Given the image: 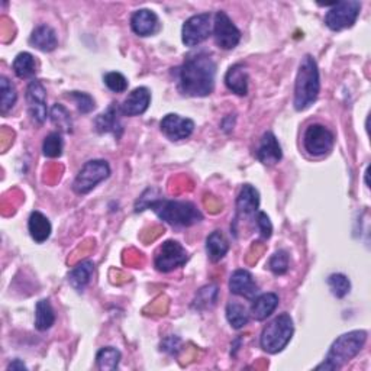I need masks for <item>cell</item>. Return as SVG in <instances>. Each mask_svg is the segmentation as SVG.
Segmentation results:
<instances>
[{"label":"cell","instance_id":"obj_24","mask_svg":"<svg viewBox=\"0 0 371 371\" xmlns=\"http://www.w3.org/2000/svg\"><path fill=\"white\" fill-rule=\"evenodd\" d=\"M93 273H94V264L90 260L82 261L70 271L69 283L78 293H82L86 286L90 283Z\"/></svg>","mask_w":371,"mask_h":371},{"label":"cell","instance_id":"obj_5","mask_svg":"<svg viewBox=\"0 0 371 371\" xmlns=\"http://www.w3.org/2000/svg\"><path fill=\"white\" fill-rule=\"evenodd\" d=\"M293 332L295 325L292 316L288 313H282L264 327L260 336V345L268 354H277L287 347L292 340Z\"/></svg>","mask_w":371,"mask_h":371},{"label":"cell","instance_id":"obj_31","mask_svg":"<svg viewBox=\"0 0 371 371\" xmlns=\"http://www.w3.org/2000/svg\"><path fill=\"white\" fill-rule=\"evenodd\" d=\"M327 283H328V286L331 288V293L338 299L345 297L350 293V290H351V283H350L348 277L344 276V274H341V273L331 274V276L327 280Z\"/></svg>","mask_w":371,"mask_h":371},{"label":"cell","instance_id":"obj_39","mask_svg":"<svg viewBox=\"0 0 371 371\" xmlns=\"http://www.w3.org/2000/svg\"><path fill=\"white\" fill-rule=\"evenodd\" d=\"M179 347H180V340L174 335L166 338L164 343L161 344V350L166 351V352H170V354H175L177 351H179Z\"/></svg>","mask_w":371,"mask_h":371},{"label":"cell","instance_id":"obj_14","mask_svg":"<svg viewBox=\"0 0 371 371\" xmlns=\"http://www.w3.org/2000/svg\"><path fill=\"white\" fill-rule=\"evenodd\" d=\"M121 115H123L121 110V105L115 102L110 103V106L103 112V114L94 119L96 131L99 134H112L119 139L123 132Z\"/></svg>","mask_w":371,"mask_h":371},{"label":"cell","instance_id":"obj_18","mask_svg":"<svg viewBox=\"0 0 371 371\" xmlns=\"http://www.w3.org/2000/svg\"><path fill=\"white\" fill-rule=\"evenodd\" d=\"M257 158L266 166H274L283 158L279 139L273 132H266L261 138L260 147L257 150Z\"/></svg>","mask_w":371,"mask_h":371},{"label":"cell","instance_id":"obj_16","mask_svg":"<svg viewBox=\"0 0 371 371\" xmlns=\"http://www.w3.org/2000/svg\"><path fill=\"white\" fill-rule=\"evenodd\" d=\"M230 290L231 293L236 296H243L251 300H254L258 292H260L252 274L247 270H236L232 273V276L230 279Z\"/></svg>","mask_w":371,"mask_h":371},{"label":"cell","instance_id":"obj_6","mask_svg":"<svg viewBox=\"0 0 371 371\" xmlns=\"http://www.w3.org/2000/svg\"><path fill=\"white\" fill-rule=\"evenodd\" d=\"M110 175V167L105 159H92L83 166L73 183V190L77 195H87L99 183Z\"/></svg>","mask_w":371,"mask_h":371},{"label":"cell","instance_id":"obj_2","mask_svg":"<svg viewBox=\"0 0 371 371\" xmlns=\"http://www.w3.org/2000/svg\"><path fill=\"white\" fill-rule=\"evenodd\" d=\"M320 92V77L316 60L306 54L299 66V71L295 82V109L297 112H303L309 109L318 99Z\"/></svg>","mask_w":371,"mask_h":371},{"label":"cell","instance_id":"obj_17","mask_svg":"<svg viewBox=\"0 0 371 371\" xmlns=\"http://www.w3.org/2000/svg\"><path fill=\"white\" fill-rule=\"evenodd\" d=\"M151 102V92L147 87H137L128 94V98L121 105V110L125 117H138L148 109Z\"/></svg>","mask_w":371,"mask_h":371},{"label":"cell","instance_id":"obj_28","mask_svg":"<svg viewBox=\"0 0 371 371\" xmlns=\"http://www.w3.org/2000/svg\"><path fill=\"white\" fill-rule=\"evenodd\" d=\"M227 319L234 329H241L248 325L250 313L244 304H241L238 302H231L227 306Z\"/></svg>","mask_w":371,"mask_h":371},{"label":"cell","instance_id":"obj_10","mask_svg":"<svg viewBox=\"0 0 371 371\" xmlns=\"http://www.w3.org/2000/svg\"><path fill=\"white\" fill-rule=\"evenodd\" d=\"M211 18V13H199L184 22L182 40L186 46H196L209 38L212 32Z\"/></svg>","mask_w":371,"mask_h":371},{"label":"cell","instance_id":"obj_12","mask_svg":"<svg viewBox=\"0 0 371 371\" xmlns=\"http://www.w3.org/2000/svg\"><path fill=\"white\" fill-rule=\"evenodd\" d=\"M26 103L31 118L42 125L46 121V90L38 80H32L26 89Z\"/></svg>","mask_w":371,"mask_h":371},{"label":"cell","instance_id":"obj_4","mask_svg":"<svg viewBox=\"0 0 371 371\" xmlns=\"http://www.w3.org/2000/svg\"><path fill=\"white\" fill-rule=\"evenodd\" d=\"M150 209H153L161 221L173 225V227H191V225L203 221L202 212L191 202L158 199L150 206Z\"/></svg>","mask_w":371,"mask_h":371},{"label":"cell","instance_id":"obj_9","mask_svg":"<svg viewBox=\"0 0 371 371\" xmlns=\"http://www.w3.org/2000/svg\"><path fill=\"white\" fill-rule=\"evenodd\" d=\"M187 258L189 255L186 248L180 243H177V241L169 239L157 250L154 257V266L161 273H170L175 268L183 267Z\"/></svg>","mask_w":371,"mask_h":371},{"label":"cell","instance_id":"obj_22","mask_svg":"<svg viewBox=\"0 0 371 371\" xmlns=\"http://www.w3.org/2000/svg\"><path fill=\"white\" fill-rule=\"evenodd\" d=\"M28 230H29L32 239H34L38 244L45 243V241L50 238L51 231H53L50 219L38 211L31 214L28 219Z\"/></svg>","mask_w":371,"mask_h":371},{"label":"cell","instance_id":"obj_33","mask_svg":"<svg viewBox=\"0 0 371 371\" xmlns=\"http://www.w3.org/2000/svg\"><path fill=\"white\" fill-rule=\"evenodd\" d=\"M64 142L61 138L60 132H51L50 135H46L42 144V153L48 158H57L62 154Z\"/></svg>","mask_w":371,"mask_h":371},{"label":"cell","instance_id":"obj_13","mask_svg":"<svg viewBox=\"0 0 371 371\" xmlns=\"http://www.w3.org/2000/svg\"><path fill=\"white\" fill-rule=\"evenodd\" d=\"M161 132L171 141H182L189 138L195 131V122L189 118H182L175 114H169L159 123Z\"/></svg>","mask_w":371,"mask_h":371},{"label":"cell","instance_id":"obj_8","mask_svg":"<svg viewBox=\"0 0 371 371\" xmlns=\"http://www.w3.org/2000/svg\"><path fill=\"white\" fill-rule=\"evenodd\" d=\"M335 144L334 134L320 123H313L306 128L303 135L304 150L313 157L327 155L332 151Z\"/></svg>","mask_w":371,"mask_h":371},{"label":"cell","instance_id":"obj_19","mask_svg":"<svg viewBox=\"0 0 371 371\" xmlns=\"http://www.w3.org/2000/svg\"><path fill=\"white\" fill-rule=\"evenodd\" d=\"M158 16L150 9H139L131 18V28L139 37H151L158 31Z\"/></svg>","mask_w":371,"mask_h":371},{"label":"cell","instance_id":"obj_25","mask_svg":"<svg viewBox=\"0 0 371 371\" xmlns=\"http://www.w3.org/2000/svg\"><path fill=\"white\" fill-rule=\"evenodd\" d=\"M230 250L228 241L225 239L221 231H214L206 239V252L212 263L221 261Z\"/></svg>","mask_w":371,"mask_h":371},{"label":"cell","instance_id":"obj_23","mask_svg":"<svg viewBox=\"0 0 371 371\" xmlns=\"http://www.w3.org/2000/svg\"><path fill=\"white\" fill-rule=\"evenodd\" d=\"M279 296L276 293H263L257 296L251 306V315L257 320H266L277 309Z\"/></svg>","mask_w":371,"mask_h":371},{"label":"cell","instance_id":"obj_26","mask_svg":"<svg viewBox=\"0 0 371 371\" xmlns=\"http://www.w3.org/2000/svg\"><path fill=\"white\" fill-rule=\"evenodd\" d=\"M55 324V313L48 299H42L35 306V328L41 332L48 331Z\"/></svg>","mask_w":371,"mask_h":371},{"label":"cell","instance_id":"obj_37","mask_svg":"<svg viewBox=\"0 0 371 371\" xmlns=\"http://www.w3.org/2000/svg\"><path fill=\"white\" fill-rule=\"evenodd\" d=\"M69 98L76 102L78 112H82V114H90V112L94 109V101L89 93L70 92Z\"/></svg>","mask_w":371,"mask_h":371},{"label":"cell","instance_id":"obj_38","mask_svg":"<svg viewBox=\"0 0 371 371\" xmlns=\"http://www.w3.org/2000/svg\"><path fill=\"white\" fill-rule=\"evenodd\" d=\"M257 227L258 230H260V234L264 239H268L273 234V225H271V221L270 218L267 216V214L264 212H257Z\"/></svg>","mask_w":371,"mask_h":371},{"label":"cell","instance_id":"obj_40","mask_svg":"<svg viewBox=\"0 0 371 371\" xmlns=\"http://www.w3.org/2000/svg\"><path fill=\"white\" fill-rule=\"evenodd\" d=\"M12 370H28V367L24 364V361L16 359L8 365V371H12Z\"/></svg>","mask_w":371,"mask_h":371},{"label":"cell","instance_id":"obj_30","mask_svg":"<svg viewBox=\"0 0 371 371\" xmlns=\"http://www.w3.org/2000/svg\"><path fill=\"white\" fill-rule=\"evenodd\" d=\"M119 361L121 352L114 347H105L98 352V356H96V364H98L99 370L114 371L119 367Z\"/></svg>","mask_w":371,"mask_h":371},{"label":"cell","instance_id":"obj_20","mask_svg":"<svg viewBox=\"0 0 371 371\" xmlns=\"http://www.w3.org/2000/svg\"><path fill=\"white\" fill-rule=\"evenodd\" d=\"M29 44L42 53H51L58 46V38L51 26L40 25L32 31Z\"/></svg>","mask_w":371,"mask_h":371},{"label":"cell","instance_id":"obj_29","mask_svg":"<svg viewBox=\"0 0 371 371\" xmlns=\"http://www.w3.org/2000/svg\"><path fill=\"white\" fill-rule=\"evenodd\" d=\"M0 92H2V99H0V112L2 115H6L8 112L15 106L18 101V93L10 80L5 76L0 77Z\"/></svg>","mask_w":371,"mask_h":371},{"label":"cell","instance_id":"obj_15","mask_svg":"<svg viewBox=\"0 0 371 371\" xmlns=\"http://www.w3.org/2000/svg\"><path fill=\"white\" fill-rule=\"evenodd\" d=\"M260 207V193L251 184H244L236 198V218H252Z\"/></svg>","mask_w":371,"mask_h":371},{"label":"cell","instance_id":"obj_21","mask_svg":"<svg viewBox=\"0 0 371 371\" xmlns=\"http://www.w3.org/2000/svg\"><path fill=\"white\" fill-rule=\"evenodd\" d=\"M248 80L250 77L244 64H234V66L227 71V76H225V85H227V87L232 93L238 96H247Z\"/></svg>","mask_w":371,"mask_h":371},{"label":"cell","instance_id":"obj_11","mask_svg":"<svg viewBox=\"0 0 371 371\" xmlns=\"http://www.w3.org/2000/svg\"><path fill=\"white\" fill-rule=\"evenodd\" d=\"M214 37L216 45L222 50H234L241 41V31L223 10H219L215 15Z\"/></svg>","mask_w":371,"mask_h":371},{"label":"cell","instance_id":"obj_3","mask_svg":"<svg viewBox=\"0 0 371 371\" xmlns=\"http://www.w3.org/2000/svg\"><path fill=\"white\" fill-rule=\"evenodd\" d=\"M367 341L365 331H351L338 336L329 348V352L324 363L319 364L316 370H340L354 357H357Z\"/></svg>","mask_w":371,"mask_h":371},{"label":"cell","instance_id":"obj_32","mask_svg":"<svg viewBox=\"0 0 371 371\" xmlns=\"http://www.w3.org/2000/svg\"><path fill=\"white\" fill-rule=\"evenodd\" d=\"M51 121L57 128H60V131L62 132L70 134L73 131V121H71L69 110L60 103L54 105L51 109Z\"/></svg>","mask_w":371,"mask_h":371},{"label":"cell","instance_id":"obj_34","mask_svg":"<svg viewBox=\"0 0 371 371\" xmlns=\"http://www.w3.org/2000/svg\"><path fill=\"white\" fill-rule=\"evenodd\" d=\"M216 299H218V287L215 284L206 286V287L200 288V292L196 296L195 304L198 306L199 309L212 308V306L216 303Z\"/></svg>","mask_w":371,"mask_h":371},{"label":"cell","instance_id":"obj_27","mask_svg":"<svg viewBox=\"0 0 371 371\" xmlns=\"http://www.w3.org/2000/svg\"><path fill=\"white\" fill-rule=\"evenodd\" d=\"M13 71L19 78H31L37 73V61L29 53H19L13 60Z\"/></svg>","mask_w":371,"mask_h":371},{"label":"cell","instance_id":"obj_35","mask_svg":"<svg viewBox=\"0 0 371 371\" xmlns=\"http://www.w3.org/2000/svg\"><path fill=\"white\" fill-rule=\"evenodd\" d=\"M103 80H105V85L107 86V89L112 92H115V93H123L128 89L126 77L118 71L106 73Z\"/></svg>","mask_w":371,"mask_h":371},{"label":"cell","instance_id":"obj_36","mask_svg":"<svg viewBox=\"0 0 371 371\" xmlns=\"http://www.w3.org/2000/svg\"><path fill=\"white\" fill-rule=\"evenodd\" d=\"M268 268L276 274V276H282V274L287 273L288 270V254L283 250L274 252V255L270 258Z\"/></svg>","mask_w":371,"mask_h":371},{"label":"cell","instance_id":"obj_7","mask_svg":"<svg viewBox=\"0 0 371 371\" xmlns=\"http://www.w3.org/2000/svg\"><path fill=\"white\" fill-rule=\"evenodd\" d=\"M361 10V2L348 0V2L335 3L325 16V24L331 31H343L354 26L357 22Z\"/></svg>","mask_w":371,"mask_h":371},{"label":"cell","instance_id":"obj_1","mask_svg":"<svg viewBox=\"0 0 371 371\" xmlns=\"http://www.w3.org/2000/svg\"><path fill=\"white\" fill-rule=\"evenodd\" d=\"M216 78V62L214 58L198 53L189 55L182 66L177 69V85L184 96L190 98H205L215 89Z\"/></svg>","mask_w":371,"mask_h":371}]
</instances>
